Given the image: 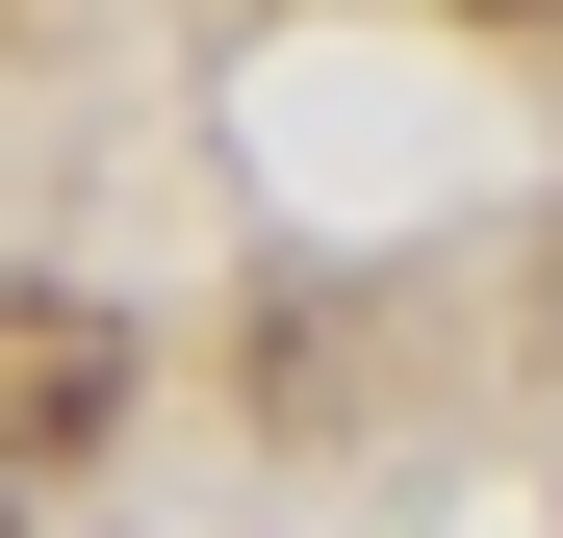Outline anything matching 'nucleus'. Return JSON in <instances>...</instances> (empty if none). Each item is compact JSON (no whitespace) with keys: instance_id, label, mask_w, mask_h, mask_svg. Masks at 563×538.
Listing matches in <instances>:
<instances>
[{"instance_id":"1","label":"nucleus","mask_w":563,"mask_h":538,"mask_svg":"<svg viewBox=\"0 0 563 538\" xmlns=\"http://www.w3.org/2000/svg\"><path fill=\"white\" fill-rule=\"evenodd\" d=\"M129 410V308H77V283H0V487L77 462V436Z\"/></svg>"}]
</instances>
